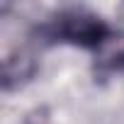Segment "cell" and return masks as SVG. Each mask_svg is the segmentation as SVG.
Listing matches in <instances>:
<instances>
[{"label":"cell","mask_w":124,"mask_h":124,"mask_svg":"<svg viewBox=\"0 0 124 124\" xmlns=\"http://www.w3.org/2000/svg\"><path fill=\"white\" fill-rule=\"evenodd\" d=\"M41 32L54 39L83 49H97L109 39V27L93 12L88 10H63L58 12L51 22L41 27Z\"/></svg>","instance_id":"obj_1"},{"label":"cell","mask_w":124,"mask_h":124,"mask_svg":"<svg viewBox=\"0 0 124 124\" xmlns=\"http://www.w3.org/2000/svg\"><path fill=\"white\" fill-rule=\"evenodd\" d=\"M37 71V56L27 44H17L12 49H5L3 54V88L12 90L27 83Z\"/></svg>","instance_id":"obj_2"},{"label":"cell","mask_w":124,"mask_h":124,"mask_svg":"<svg viewBox=\"0 0 124 124\" xmlns=\"http://www.w3.org/2000/svg\"><path fill=\"white\" fill-rule=\"evenodd\" d=\"M122 58H124V54H122Z\"/></svg>","instance_id":"obj_3"}]
</instances>
